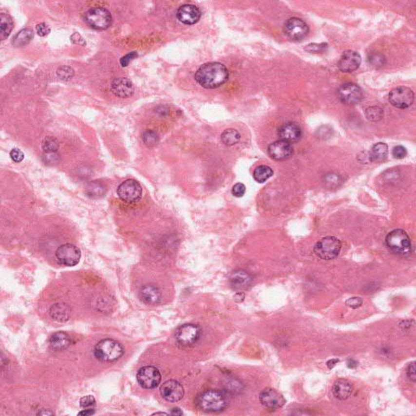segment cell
Returning a JSON list of instances; mask_svg holds the SVG:
<instances>
[{
	"label": "cell",
	"instance_id": "cell-1",
	"mask_svg": "<svg viewBox=\"0 0 416 416\" xmlns=\"http://www.w3.org/2000/svg\"><path fill=\"white\" fill-rule=\"evenodd\" d=\"M228 69L219 62L207 63L198 69L194 78L202 87L205 89H216L223 86L228 80Z\"/></svg>",
	"mask_w": 416,
	"mask_h": 416
},
{
	"label": "cell",
	"instance_id": "cell-2",
	"mask_svg": "<svg viewBox=\"0 0 416 416\" xmlns=\"http://www.w3.org/2000/svg\"><path fill=\"white\" fill-rule=\"evenodd\" d=\"M198 408L208 413H220L228 407L229 400L225 392L220 389H209L196 397Z\"/></svg>",
	"mask_w": 416,
	"mask_h": 416
},
{
	"label": "cell",
	"instance_id": "cell-3",
	"mask_svg": "<svg viewBox=\"0 0 416 416\" xmlns=\"http://www.w3.org/2000/svg\"><path fill=\"white\" fill-rule=\"evenodd\" d=\"M124 348L116 340L107 338L97 343L94 355L101 362H111L116 361L124 355Z\"/></svg>",
	"mask_w": 416,
	"mask_h": 416
},
{
	"label": "cell",
	"instance_id": "cell-4",
	"mask_svg": "<svg viewBox=\"0 0 416 416\" xmlns=\"http://www.w3.org/2000/svg\"><path fill=\"white\" fill-rule=\"evenodd\" d=\"M385 243L394 254L402 257L408 256L412 251V246L408 234L400 228L391 231L386 236Z\"/></svg>",
	"mask_w": 416,
	"mask_h": 416
},
{
	"label": "cell",
	"instance_id": "cell-5",
	"mask_svg": "<svg viewBox=\"0 0 416 416\" xmlns=\"http://www.w3.org/2000/svg\"><path fill=\"white\" fill-rule=\"evenodd\" d=\"M341 250V243L338 238L328 236L316 243L314 252L321 260H331L338 257Z\"/></svg>",
	"mask_w": 416,
	"mask_h": 416
},
{
	"label": "cell",
	"instance_id": "cell-6",
	"mask_svg": "<svg viewBox=\"0 0 416 416\" xmlns=\"http://www.w3.org/2000/svg\"><path fill=\"white\" fill-rule=\"evenodd\" d=\"M85 21L95 30H104L110 27L113 22V17L106 8H93L86 13Z\"/></svg>",
	"mask_w": 416,
	"mask_h": 416
},
{
	"label": "cell",
	"instance_id": "cell-7",
	"mask_svg": "<svg viewBox=\"0 0 416 416\" xmlns=\"http://www.w3.org/2000/svg\"><path fill=\"white\" fill-rule=\"evenodd\" d=\"M117 195L125 203H137L142 198V186L137 181L129 179L119 186L117 188Z\"/></svg>",
	"mask_w": 416,
	"mask_h": 416
},
{
	"label": "cell",
	"instance_id": "cell-8",
	"mask_svg": "<svg viewBox=\"0 0 416 416\" xmlns=\"http://www.w3.org/2000/svg\"><path fill=\"white\" fill-rule=\"evenodd\" d=\"M56 257L60 265L65 267H74L81 260V252L76 246L67 243L60 246L56 251Z\"/></svg>",
	"mask_w": 416,
	"mask_h": 416
},
{
	"label": "cell",
	"instance_id": "cell-9",
	"mask_svg": "<svg viewBox=\"0 0 416 416\" xmlns=\"http://www.w3.org/2000/svg\"><path fill=\"white\" fill-rule=\"evenodd\" d=\"M201 328L193 323H186L176 329L175 338L176 342L182 346H189L200 338Z\"/></svg>",
	"mask_w": 416,
	"mask_h": 416
},
{
	"label": "cell",
	"instance_id": "cell-10",
	"mask_svg": "<svg viewBox=\"0 0 416 416\" xmlns=\"http://www.w3.org/2000/svg\"><path fill=\"white\" fill-rule=\"evenodd\" d=\"M161 379L159 369L153 366H146L137 372V382L143 389H155L160 384Z\"/></svg>",
	"mask_w": 416,
	"mask_h": 416
},
{
	"label": "cell",
	"instance_id": "cell-11",
	"mask_svg": "<svg viewBox=\"0 0 416 416\" xmlns=\"http://www.w3.org/2000/svg\"><path fill=\"white\" fill-rule=\"evenodd\" d=\"M413 91L406 86H399L392 90L389 93V100L392 105L399 109H406L412 105L414 102Z\"/></svg>",
	"mask_w": 416,
	"mask_h": 416
},
{
	"label": "cell",
	"instance_id": "cell-12",
	"mask_svg": "<svg viewBox=\"0 0 416 416\" xmlns=\"http://www.w3.org/2000/svg\"><path fill=\"white\" fill-rule=\"evenodd\" d=\"M284 34L293 41H302L307 36L309 28L303 20L299 18H290L284 26Z\"/></svg>",
	"mask_w": 416,
	"mask_h": 416
},
{
	"label": "cell",
	"instance_id": "cell-13",
	"mask_svg": "<svg viewBox=\"0 0 416 416\" xmlns=\"http://www.w3.org/2000/svg\"><path fill=\"white\" fill-rule=\"evenodd\" d=\"M338 95L342 103L349 105L356 104L362 99V90L355 83H346L340 86Z\"/></svg>",
	"mask_w": 416,
	"mask_h": 416
},
{
	"label": "cell",
	"instance_id": "cell-14",
	"mask_svg": "<svg viewBox=\"0 0 416 416\" xmlns=\"http://www.w3.org/2000/svg\"><path fill=\"white\" fill-rule=\"evenodd\" d=\"M260 403L268 410H277L282 408L285 403V399L277 390L267 388L260 394Z\"/></svg>",
	"mask_w": 416,
	"mask_h": 416
},
{
	"label": "cell",
	"instance_id": "cell-15",
	"mask_svg": "<svg viewBox=\"0 0 416 416\" xmlns=\"http://www.w3.org/2000/svg\"><path fill=\"white\" fill-rule=\"evenodd\" d=\"M160 394L166 401L176 402L183 398L185 390L181 384L175 379L164 382L160 387Z\"/></svg>",
	"mask_w": 416,
	"mask_h": 416
},
{
	"label": "cell",
	"instance_id": "cell-16",
	"mask_svg": "<svg viewBox=\"0 0 416 416\" xmlns=\"http://www.w3.org/2000/svg\"><path fill=\"white\" fill-rule=\"evenodd\" d=\"M267 152L269 156L275 160H285L294 154V147L291 143L280 139L269 145Z\"/></svg>",
	"mask_w": 416,
	"mask_h": 416
},
{
	"label": "cell",
	"instance_id": "cell-17",
	"mask_svg": "<svg viewBox=\"0 0 416 416\" xmlns=\"http://www.w3.org/2000/svg\"><path fill=\"white\" fill-rule=\"evenodd\" d=\"M361 61L362 59L358 52L349 50L343 52L338 62V67L344 73H352L359 68Z\"/></svg>",
	"mask_w": 416,
	"mask_h": 416
},
{
	"label": "cell",
	"instance_id": "cell-18",
	"mask_svg": "<svg viewBox=\"0 0 416 416\" xmlns=\"http://www.w3.org/2000/svg\"><path fill=\"white\" fill-rule=\"evenodd\" d=\"M176 17L185 25H194L200 20L201 12L195 5L185 4L179 8Z\"/></svg>",
	"mask_w": 416,
	"mask_h": 416
},
{
	"label": "cell",
	"instance_id": "cell-19",
	"mask_svg": "<svg viewBox=\"0 0 416 416\" xmlns=\"http://www.w3.org/2000/svg\"><path fill=\"white\" fill-rule=\"evenodd\" d=\"M278 136L280 139L294 143L300 140L302 137L301 128L296 123L289 122L282 125L278 130Z\"/></svg>",
	"mask_w": 416,
	"mask_h": 416
},
{
	"label": "cell",
	"instance_id": "cell-20",
	"mask_svg": "<svg viewBox=\"0 0 416 416\" xmlns=\"http://www.w3.org/2000/svg\"><path fill=\"white\" fill-rule=\"evenodd\" d=\"M111 90L113 93L120 98H128L133 94L134 87L132 81L129 79L120 77L113 81L111 85Z\"/></svg>",
	"mask_w": 416,
	"mask_h": 416
},
{
	"label": "cell",
	"instance_id": "cell-21",
	"mask_svg": "<svg viewBox=\"0 0 416 416\" xmlns=\"http://www.w3.org/2000/svg\"><path fill=\"white\" fill-rule=\"evenodd\" d=\"M229 282L235 289H246L252 284L253 278L245 270H237L231 274Z\"/></svg>",
	"mask_w": 416,
	"mask_h": 416
},
{
	"label": "cell",
	"instance_id": "cell-22",
	"mask_svg": "<svg viewBox=\"0 0 416 416\" xmlns=\"http://www.w3.org/2000/svg\"><path fill=\"white\" fill-rule=\"evenodd\" d=\"M140 298L146 304L156 305L161 300V292L154 284H146L140 290Z\"/></svg>",
	"mask_w": 416,
	"mask_h": 416
},
{
	"label": "cell",
	"instance_id": "cell-23",
	"mask_svg": "<svg viewBox=\"0 0 416 416\" xmlns=\"http://www.w3.org/2000/svg\"><path fill=\"white\" fill-rule=\"evenodd\" d=\"M332 392L336 398L344 401L349 398L352 394V384L346 379H338L333 384Z\"/></svg>",
	"mask_w": 416,
	"mask_h": 416
},
{
	"label": "cell",
	"instance_id": "cell-24",
	"mask_svg": "<svg viewBox=\"0 0 416 416\" xmlns=\"http://www.w3.org/2000/svg\"><path fill=\"white\" fill-rule=\"evenodd\" d=\"M49 344L52 350L61 351L71 345V338L64 332H57L50 338Z\"/></svg>",
	"mask_w": 416,
	"mask_h": 416
},
{
	"label": "cell",
	"instance_id": "cell-25",
	"mask_svg": "<svg viewBox=\"0 0 416 416\" xmlns=\"http://www.w3.org/2000/svg\"><path fill=\"white\" fill-rule=\"evenodd\" d=\"M50 315L55 321L64 322L69 320L71 315V309L64 303L54 304L50 308Z\"/></svg>",
	"mask_w": 416,
	"mask_h": 416
},
{
	"label": "cell",
	"instance_id": "cell-26",
	"mask_svg": "<svg viewBox=\"0 0 416 416\" xmlns=\"http://www.w3.org/2000/svg\"><path fill=\"white\" fill-rule=\"evenodd\" d=\"M388 152H389V148L385 143L384 142L377 143L371 150L370 159L372 161L377 162V163L384 161L388 156Z\"/></svg>",
	"mask_w": 416,
	"mask_h": 416
},
{
	"label": "cell",
	"instance_id": "cell-27",
	"mask_svg": "<svg viewBox=\"0 0 416 416\" xmlns=\"http://www.w3.org/2000/svg\"><path fill=\"white\" fill-rule=\"evenodd\" d=\"M86 195L91 198L98 199L105 195L106 187L103 183L98 181H92L86 186L85 189Z\"/></svg>",
	"mask_w": 416,
	"mask_h": 416
},
{
	"label": "cell",
	"instance_id": "cell-28",
	"mask_svg": "<svg viewBox=\"0 0 416 416\" xmlns=\"http://www.w3.org/2000/svg\"><path fill=\"white\" fill-rule=\"evenodd\" d=\"M13 29V21L10 16L5 13L0 15V38L4 40L10 35Z\"/></svg>",
	"mask_w": 416,
	"mask_h": 416
},
{
	"label": "cell",
	"instance_id": "cell-29",
	"mask_svg": "<svg viewBox=\"0 0 416 416\" xmlns=\"http://www.w3.org/2000/svg\"><path fill=\"white\" fill-rule=\"evenodd\" d=\"M34 38V32L30 29H24L18 32L13 40V44L15 47H23L29 44Z\"/></svg>",
	"mask_w": 416,
	"mask_h": 416
},
{
	"label": "cell",
	"instance_id": "cell-30",
	"mask_svg": "<svg viewBox=\"0 0 416 416\" xmlns=\"http://www.w3.org/2000/svg\"><path fill=\"white\" fill-rule=\"evenodd\" d=\"M273 175V170L267 165H260L254 171V179L259 183H264Z\"/></svg>",
	"mask_w": 416,
	"mask_h": 416
},
{
	"label": "cell",
	"instance_id": "cell-31",
	"mask_svg": "<svg viewBox=\"0 0 416 416\" xmlns=\"http://www.w3.org/2000/svg\"><path fill=\"white\" fill-rule=\"evenodd\" d=\"M241 139V135L238 130L228 129L221 134V141L226 146H233L237 144Z\"/></svg>",
	"mask_w": 416,
	"mask_h": 416
},
{
	"label": "cell",
	"instance_id": "cell-32",
	"mask_svg": "<svg viewBox=\"0 0 416 416\" xmlns=\"http://www.w3.org/2000/svg\"><path fill=\"white\" fill-rule=\"evenodd\" d=\"M42 148L46 154L56 153L59 150V142L54 137H47L42 142Z\"/></svg>",
	"mask_w": 416,
	"mask_h": 416
},
{
	"label": "cell",
	"instance_id": "cell-33",
	"mask_svg": "<svg viewBox=\"0 0 416 416\" xmlns=\"http://www.w3.org/2000/svg\"><path fill=\"white\" fill-rule=\"evenodd\" d=\"M142 140L147 147L153 148V147H156L158 142H159V136L154 131L147 130L143 133Z\"/></svg>",
	"mask_w": 416,
	"mask_h": 416
},
{
	"label": "cell",
	"instance_id": "cell-34",
	"mask_svg": "<svg viewBox=\"0 0 416 416\" xmlns=\"http://www.w3.org/2000/svg\"><path fill=\"white\" fill-rule=\"evenodd\" d=\"M384 115V112L379 107H371L366 110V116L368 120L373 122L381 120Z\"/></svg>",
	"mask_w": 416,
	"mask_h": 416
},
{
	"label": "cell",
	"instance_id": "cell-35",
	"mask_svg": "<svg viewBox=\"0 0 416 416\" xmlns=\"http://www.w3.org/2000/svg\"><path fill=\"white\" fill-rule=\"evenodd\" d=\"M57 75L61 80L69 81L74 76V69L69 66L60 67L57 71Z\"/></svg>",
	"mask_w": 416,
	"mask_h": 416
},
{
	"label": "cell",
	"instance_id": "cell-36",
	"mask_svg": "<svg viewBox=\"0 0 416 416\" xmlns=\"http://www.w3.org/2000/svg\"><path fill=\"white\" fill-rule=\"evenodd\" d=\"M327 47H328V45L325 44V43H321V44L313 43V44L307 45V47L305 48V50L310 53H319V52H323L327 48Z\"/></svg>",
	"mask_w": 416,
	"mask_h": 416
},
{
	"label": "cell",
	"instance_id": "cell-37",
	"mask_svg": "<svg viewBox=\"0 0 416 416\" xmlns=\"http://www.w3.org/2000/svg\"><path fill=\"white\" fill-rule=\"evenodd\" d=\"M407 154V151L402 146H397L393 150V156L395 159H401L405 158Z\"/></svg>",
	"mask_w": 416,
	"mask_h": 416
},
{
	"label": "cell",
	"instance_id": "cell-38",
	"mask_svg": "<svg viewBox=\"0 0 416 416\" xmlns=\"http://www.w3.org/2000/svg\"><path fill=\"white\" fill-rule=\"evenodd\" d=\"M246 193V186L243 183H237L232 189V193L237 198L243 197Z\"/></svg>",
	"mask_w": 416,
	"mask_h": 416
},
{
	"label": "cell",
	"instance_id": "cell-39",
	"mask_svg": "<svg viewBox=\"0 0 416 416\" xmlns=\"http://www.w3.org/2000/svg\"><path fill=\"white\" fill-rule=\"evenodd\" d=\"M95 404V398L92 395H87V396L81 397L80 400V405L81 407L86 408V407H91Z\"/></svg>",
	"mask_w": 416,
	"mask_h": 416
},
{
	"label": "cell",
	"instance_id": "cell-40",
	"mask_svg": "<svg viewBox=\"0 0 416 416\" xmlns=\"http://www.w3.org/2000/svg\"><path fill=\"white\" fill-rule=\"evenodd\" d=\"M10 157L11 159H13V161L16 162V163H20L25 158V154L20 150L14 148L11 151Z\"/></svg>",
	"mask_w": 416,
	"mask_h": 416
},
{
	"label": "cell",
	"instance_id": "cell-41",
	"mask_svg": "<svg viewBox=\"0 0 416 416\" xmlns=\"http://www.w3.org/2000/svg\"><path fill=\"white\" fill-rule=\"evenodd\" d=\"M416 362H412L407 366L406 368V377H408V379L412 382H416Z\"/></svg>",
	"mask_w": 416,
	"mask_h": 416
},
{
	"label": "cell",
	"instance_id": "cell-42",
	"mask_svg": "<svg viewBox=\"0 0 416 416\" xmlns=\"http://www.w3.org/2000/svg\"><path fill=\"white\" fill-rule=\"evenodd\" d=\"M36 30H37L38 35L41 36V37H44V36L49 35L51 29H50L49 26L47 24L40 23V24H38L36 26Z\"/></svg>",
	"mask_w": 416,
	"mask_h": 416
},
{
	"label": "cell",
	"instance_id": "cell-43",
	"mask_svg": "<svg viewBox=\"0 0 416 416\" xmlns=\"http://www.w3.org/2000/svg\"><path fill=\"white\" fill-rule=\"evenodd\" d=\"M345 304H346L349 307H351V308L353 309H356L358 308V307H359V306L362 305V300L361 298L354 297V298L348 299L347 301L345 302Z\"/></svg>",
	"mask_w": 416,
	"mask_h": 416
},
{
	"label": "cell",
	"instance_id": "cell-44",
	"mask_svg": "<svg viewBox=\"0 0 416 416\" xmlns=\"http://www.w3.org/2000/svg\"><path fill=\"white\" fill-rule=\"evenodd\" d=\"M137 57V52H132L129 53V54L126 55L125 57H123L121 59H120V63L121 64V66L122 67H126L128 64H130V62L132 59H135L136 57Z\"/></svg>",
	"mask_w": 416,
	"mask_h": 416
},
{
	"label": "cell",
	"instance_id": "cell-45",
	"mask_svg": "<svg viewBox=\"0 0 416 416\" xmlns=\"http://www.w3.org/2000/svg\"><path fill=\"white\" fill-rule=\"evenodd\" d=\"M331 181H333V182L331 184L330 187H333V186H338L339 182H340V180H339V176H338V175H335V174H329V175H327V176H326V184L329 185Z\"/></svg>",
	"mask_w": 416,
	"mask_h": 416
},
{
	"label": "cell",
	"instance_id": "cell-46",
	"mask_svg": "<svg viewBox=\"0 0 416 416\" xmlns=\"http://www.w3.org/2000/svg\"><path fill=\"white\" fill-rule=\"evenodd\" d=\"M71 41L74 42V43H76V44L79 45H85L86 44V42L84 41L83 38H81V35L76 33V34H74L73 36L71 37Z\"/></svg>",
	"mask_w": 416,
	"mask_h": 416
},
{
	"label": "cell",
	"instance_id": "cell-47",
	"mask_svg": "<svg viewBox=\"0 0 416 416\" xmlns=\"http://www.w3.org/2000/svg\"><path fill=\"white\" fill-rule=\"evenodd\" d=\"M95 414V410L94 409H86L83 411L79 412V416H92Z\"/></svg>",
	"mask_w": 416,
	"mask_h": 416
},
{
	"label": "cell",
	"instance_id": "cell-48",
	"mask_svg": "<svg viewBox=\"0 0 416 416\" xmlns=\"http://www.w3.org/2000/svg\"><path fill=\"white\" fill-rule=\"evenodd\" d=\"M171 415H173V416H182L183 412H182L181 409L176 407V408H173L171 410Z\"/></svg>",
	"mask_w": 416,
	"mask_h": 416
},
{
	"label": "cell",
	"instance_id": "cell-49",
	"mask_svg": "<svg viewBox=\"0 0 416 416\" xmlns=\"http://www.w3.org/2000/svg\"><path fill=\"white\" fill-rule=\"evenodd\" d=\"M338 362H339V360L338 359H331L327 362V366H328V368H333L334 366H335Z\"/></svg>",
	"mask_w": 416,
	"mask_h": 416
},
{
	"label": "cell",
	"instance_id": "cell-50",
	"mask_svg": "<svg viewBox=\"0 0 416 416\" xmlns=\"http://www.w3.org/2000/svg\"><path fill=\"white\" fill-rule=\"evenodd\" d=\"M38 415H42V416H45V415H46V416H49V415H53V413L51 412V411H40V412H38Z\"/></svg>",
	"mask_w": 416,
	"mask_h": 416
},
{
	"label": "cell",
	"instance_id": "cell-51",
	"mask_svg": "<svg viewBox=\"0 0 416 416\" xmlns=\"http://www.w3.org/2000/svg\"><path fill=\"white\" fill-rule=\"evenodd\" d=\"M153 415H168V414L164 413V412H156V413L153 414Z\"/></svg>",
	"mask_w": 416,
	"mask_h": 416
}]
</instances>
